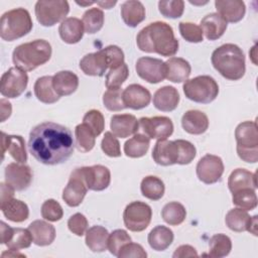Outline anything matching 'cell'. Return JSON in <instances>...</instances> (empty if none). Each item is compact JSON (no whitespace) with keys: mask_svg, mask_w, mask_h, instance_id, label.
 <instances>
[{"mask_svg":"<svg viewBox=\"0 0 258 258\" xmlns=\"http://www.w3.org/2000/svg\"><path fill=\"white\" fill-rule=\"evenodd\" d=\"M32 181V171L24 163L12 162L5 167V182L10 184L15 190L26 189Z\"/></svg>","mask_w":258,"mask_h":258,"instance_id":"16","label":"cell"},{"mask_svg":"<svg viewBox=\"0 0 258 258\" xmlns=\"http://www.w3.org/2000/svg\"><path fill=\"white\" fill-rule=\"evenodd\" d=\"M125 108L140 110L147 107L151 101L150 92L139 84H131L125 88L122 94Z\"/></svg>","mask_w":258,"mask_h":258,"instance_id":"19","label":"cell"},{"mask_svg":"<svg viewBox=\"0 0 258 258\" xmlns=\"http://www.w3.org/2000/svg\"><path fill=\"white\" fill-rule=\"evenodd\" d=\"M32 242V236L28 229L13 228L11 236L5 245L8 249L18 251L20 249L28 248Z\"/></svg>","mask_w":258,"mask_h":258,"instance_id":"43","label":"cell"},{"mask_svg":"<svg viewBox=\"0 0 258 258\" xmlns=\"http://www.w3.org/2000/svg\"><path fill=\"white\" fill-rule=\"evenodd\" d=\"M83 123L90 128L96 137L99 136L105 128V119L103 114L99 110L95 109L90 110L85 114Z\"/></svg>","mask_w":258,"mask_h":258,"instance_id":"48","label":"cell"},{"mask_svg":"<svg viewBox=\"0 0 258 258\" xmlns=\"http://www.w3.org/2000/svg\"><path fill=\"white\" fill-rule=\"evenodd\" d=\"M27 84V74L24 71L18 69L17 67H12L8 71H6L1 77V95L10 99L17 98L25 91Z\"/></svg>","mask_w":258,"mask_h":258,"instance_id":"10","label":"cell"},{"mask_svg":"<svg viewBox=\"0 0 258 258\" xmlns=\"http://www.w3.org/2000/svg\"><path fill=\"white\" fill-rule=\"evenodd\" d=\"M166 78L172 83H181L188 79L191 68L187 60L181 57H170L165 61Z\"/></svg>","mask_w":258,"mask_h":258,"instance_id":"30","label":"cell"},{"mask_svg":"<svg viewBox=\"0 0 258 258\" xmlns=\"http://www.w3.org/2000/svg\"><path fill=\"white\" fill-rule=\"evenodd\" d=\"M237 141V153L239 157L248 163L258 161V129L255 121L240 123L235 130Z\"/></svg>","mask_w":258,"mask_h":258,"instance_id":"6","label":"cell"},{"mask_svg":"<svg viewBox=\"0 0 258 258\" xmlns=\"http://www.w3.org/2000/svg\"><path fill=\"white\" fill-rule=\"evenodd\" d=\"M159 12L167 18H179L184 10V2L182 0H167L158 2Z\"/></svg>","mask_w":258,"mask_h":258,"instance_id":"49","label":"cell"},{"mask_svg":"<svg viewBox=\"0 0 258 258\" xmlns=\"http://www.w3.org/2000/svg\"><path fill=\"white\" fill-rule=\"evenodd\" d=\"M0 232H1V244H6L7 241L9 240L13 228L8 226L6 223L3 221L0 223Z\"/></svg>","mask_w":258,"mask_h":258,"instance_id":"59","label":"cell"},{"mask_svg":"<svg viewBox=\"0 0 258 258\" xmlns=\"http://www.w3.org/2000/svg\"><path fill=\"white\" fill-rule=\"evenodd\" d=\"M129 76L128 66L123 62L121 66L111 69L106 75V88L107 89H118L127 80Z\"/></svg>","mask_w":258,"mask_h":258,"instance_id":"45","label":"cell"},{"mask_svg":"<svg viewBox=\"0 0 258 258\" xmlns=\"http://www.w3.org/2000/svg\"><path fill=\"white\" fill-rule=\"evenodd\" d=\"M173 258H184V257H198L196 249L190 245H181L177 247L172 255Z\"/></svg>","mask_w":258,"mask_h":258,"instance_id":"56","label":"cell"},{"mask_svg":"<svg viewBox=\"0 0 258 258\" xmlns=\"http://www.w3.org/2000/svg\"><path fill=\"white\" fill-rule=\"evenodd\" d=\"M232 202L235 206L245 211L254 210L257 207V196L253 188H243L233 192Z\"/></svg>","mask_w":258,"mask_h":258,"instance_id":"44","label":"cell"},{"mask_svg":"<svg viewBox=\"0 0 258 258\" xmlns=\"http://www.w3.org/2000/svg\"><path fill=\"white\" fill-rule=\"evenodd\" d=\"M136 43L140 50L162 56L174 55L179 45L172 27L163 21H155L142 28L136 36Z\"/></svg>","mask_w":258,"mask_h":258,"instance_id":"2","label":"cell"},{"mask_svg":"<svg viewBox=\"0 0 258 258\" xmlns=\"http://www.w3.org/2000/svg\"><path fill=\"white\" fill-rule=\"evenodd\" d=\"M99 6H101L102 8H105V9H110L112 8L116 3L117 1L114 0V1H97L96 2Z\"/></svg>","mask_w":258,"mask_h":258,"instance_id":"60","label":"cell"},{"mask_svg":"<svg viewBox=\"0 0 258 258\" xmlns=\"http://www.w3.org/2000/svg\"><path fill=\"white\" fill-rule=\"evenodd\" d=\"M80 69L87 76L101 77L109 69L107 56L102 49L86 54L80 60Z\"/></svg>","mask_w":258,"mask_h":258,"instance_id":"20","label":"cell"},{"mask_svg":"<svg viewBox=\"0 0 258 258\" xmlns=\"http://www.w3.org/2000/svg\"><path fill=\"white\" fill-rule=\"evenodd\" d=\"M0 105H1V122H4L7 118L10 117L12 112V107H11V104L5 99L0 100Z\"/></svg>","mask_w":258,"mask_h":258,"instance_id":"58","label":"cell"},{"mask_svg":"<svg viewBox=\"0 0 258 258\" xmlns=\"http://www.w3.org/2000/svg\"><path fill=\"white\" fill-rule=\"evenodd\" d=\"M161 217L163 221L168 225L177 226L184 221L186 217V211L180 203L170 202L163 207L161 211Z\"/></svg>","mask_w":258,"mask_h":258,"instance_id":"39","label":"cell"},{"mask_svg":"<svg viewBox=\"0 0 258 258\" xmlns=\"http://www.w3.org/2000/svg\"><path fill=\"white\" fill-rule=\"evenodd\" d=\"M179 32L183 39L188 42L198 43L203 41L204 33L199 25L192 22H180L178 25Z\"/></svg>","mask_w":258,"mask_h":258,"instance_id":"50","label":"cell"},{"mask_svg":"<svg viewBox=\"0 0 258 258\" xmlns=\"http://www.w3.org/2000/svg\"><path fill=\"white\" fill-rule=\"evenodd\" d=\"M178 144L176 140H157L152 150L153 160L162 166L176 164L178 161Z\"/></svg>","mask_w":258,"mask_h":258,"instance_id":"18","label":"cell"},{"mask_svg":"<svg viewBox=\"0 0 258 258\" xmlns=\"http://www.w3.org/2000/svg\"><path fill=\"white\" fill-rule=\"evenodd\" d=\"M182 89L188 100L200 104L213 102L219 94V86L215 79L210 76H198L186 80Z\"/></svg>","mask_w":258,"mask_h":258,"instance_id":"7","label":"cell"},{"mask_svg":"<svg viewBox=\"0 0 258 258\" xmlns=\"http://www.w3.org/2000/svg\"><path fill=\"white\" fill-rule=\"evenodd\" d=\"M71 130L54 122H43L32 128L28 150L40 163L56 165L66 162L74 152Z\"/></svg>","mask_w":258,"mask_h":258,"instance_id":"1","label":"cell"},{"mask_svg":"<svg viewBox=\"0 0 258 258\" xmlns=\"http://www.w3.org/2000/svg\"><path fill=\"white\" fill-rule=\"evenodd\" d=\"M226 225L234 232L248 231L253 235H257V216L250 217L247 211L235 208L230 210L225 218Z\"/></svg>","mask_w":258,"mask_h":258,"instance_id":"17","label":"cell"},{"mask_svg":"<svg viewBox=\"0 0 258 258\" xmlns=\"http://www.w3.org/2000/svg\"><path fill=\"white\" fill-rule=\"evenodd\" d=\"M88 186L84 180L80 167L75 168L70 176L69 182L62 191V200L70 207H78L82 204Z\"/></svg>","mask_w":258,"mask_h":258,"instance_id":"14","label":"cell"},{"mask_svg":"<svg viewBox=\"0 0 258 258\" xmlns=\"http://www.w3.org/2000/svg\"><path fill=\"white\" fill-rule=\"evenodd\" d=\"M173 232L162 225L156 226L148 234L147 241L149 246L155 251H164L173 242Z\"/></svg>","mask_w":258,"mask_h":258,"instance_id":"33","label":"cell"},{"mask_svg":"<svg viewBox=\"0 0 258 258\" xmlns=\"http://www.w3.org/2000/svg\"><path fill=\"white\" fill-rule=\"evenodd\" d=\"M135 70L142 80L150 84L160 83L166 78L165 61L159 58L142 56L137 59Z\"/></svg>","mask_w":258,"mask_h":258,"instance_id":"12","label":"cell"},{"mask_svg":"<svg viewBox=\"0 0 258 258\" xmlns=\"http://www.w3.org/2000/svg\"><path fill=\"white\" fill-rule=\"evenodd\" d=\"M1 211L6 219L15 223L24 222L29 216L27 205L24 202L13 198L1 205Z\"/></svg>","mask_w":258,"mask_h":258,"instance_id":"36","label":"cell"},{"mask_svg":"<svg viewBox=\"0 0 258 258\" xmlns=\"http://www.w3.org/2000/svg\"><path fill=\"white\" fill-rule=\"evenodd\" d=\"M130 242H131V237L129 236V234L125 230L117 229L113 231L111 234H109L108 250L110 251L111 254L118 257L122 247Z\"/></svg>","mask_w":258,"mask_h":258,"instance_id":"46","label":"cell"},{"mask_svg":"<svg viewBox=\"0 0 258 258\" xmlns=\"http://www.w3.org/2000/svg\"><path fill=\"white\" fill-rule=\"evenodd\" d=\"M52 86L59 97L69 96L78 89L79 78L71 71H60L52 76Z\"/></svg>","mask_w":258,"mask_h":258,"instance_id":"28","label":"cell"},{"mask_svg":"<svg viewBox=\"0 0 258 258\" xmlns=\"http://www.w3.org/2000/svg\"><path fill=\"white\" fill-rule=\"evenodd\" d=\"M27 229L32 236L33 243L37 246L50 245L55 239L54 227L43 220L33 221L29 224Z\"/></svg>","mask_w":258,"mask_h":258,"instance_id":"26","label":"cell"},{"mask_svg":"<svg viewBox=\"0 0 258 258\" xmlns=\"http://www.w3.org/2000/svg\"><path fill=\"white\" fill-rule=\"evenodd\" d=\"M196 169L201 181L212 184L221 178L224 172V163L221 157L214 154H206L199 160Z\"/></svg>","mask_w":258,"mask_h":258,"instance_id":"13","label":"cell"},{"mask_svg":"<svg viewBox=\"0 0 258 258\" xmlns=\"http://www.w3.org/2000/svg\"><path fill=\"white\" fill-rule=\"evenodd\" d=\"M179 103V94L172 86L159 88L153 95L154 107L162 112H171L175 110Z\"/></svg>","mask_w":258,"mask_h":258,"instance_id":"23","label":"cell"},{"mask_svg":"<svg viewBox=\"0 0 258 258\" xmlns=\"http://www.w3.org/2000/svg\"><path fill=\"white\" fill-rule=\"evenodd\" d=\"M68 227L73 234L77 236H83L88 229V220L83 214L76 213L69 219Z\"/></svg>","mask_w":258,"mask_h":258,"instance_id":"54","label":"cell"},{"mask_svg":"<svg viewBox=\"0 0 258 258\" xmlns=\"http://www.w3.org/2000/svg\"><path fill=\"white\" fill-rule=\"evenodd\" d=\"M0 188H1V194H0V202L1 205H3L4 203H6L7 201L11 200L14 196V188L6 183V182H1L0 183Z\"/></svg>","mask_w":258,"mask_h":258,"instance_id":"57","label":"cell"},{"mask_svg":"<svg viewBox=\"0 0 258 258\" xmlns=\"http://www.w3.org/2000/svg\"><path fill=\"white\" fill-rule=\"evenodd\" d=\"M152 210L149 205L137 201L126 206L123 213V221L126 228L132 232H142L150 224Z\"/></svg>","mask_w":258,"mask_h":258,"instance_id":"9","label":"cell"},{"mask_svg":"<svg viewBox=\"0 0 258 258\" xmlns=\"http://www.w3.org/2000/svg\"><path fill=\"white\" fill-rule=\"evenodd\" d=\"M150 139L143 133H135L124 144V153L131 158H139L146 154L149 149Z\"/></svg>","mask_w":258,"mask_h":258,"instance_id":"37","label":"cell"},{"mask_svg":"<svg viewBox=\"0 0 258 258\" xmlns=\"http://www.w3.org/2000/svg\"><path fill=\"white\" fill-rule=\"evenodd\" d=\"M84 29V24L79 18L68 17L59 24L58 33L64 42L74 44L83 38Z\"/></svg>","mask_w":258,"mask_h":258,"instance_id":"27","label":"cell"},{"mask_svg":"<svg viewBox=\"0 0 258 258\" xmlns=\"http://www.w3.org/2000/svg\"><path fill=\"white\" fill-rule=\"evenodd\" d=\"M33 90L37 100L44 104H53L60 98L53 89L51 76H43L38 78L34 84Z\"/></svg>","mask_w":258,"mask_h":258,"instance_id":"34","label":"cell"},{"mask_svg":"<svg viewBox=\"0 0 258 258\" xmlns=\"http://www.w3.org/2000/svg\"><path fill=\"white\" fill-rule=\"evenodd\" d=\"M41 216L49 222L59 221L63 216V211L59 203L53 199L46 200L41 206Z\"/></svg>","mask_w":258,"mask_h":258,"instance_id":"51","label":"cell"},{"mask_svg":"<svg viewBox=\"0 0 258 258\" xmlns=\"http://www.w3.org/2000/svg\"><path fill=\"white\" fill-rule=\"evenodd\" d=\"M215 6L218 14L227 23L239 22L246 13L245 3L241 0H216Z\"/></svg>","mask_w":258,"mask_h":258,"instance_id":"22","label":"cell"},{"mask_svg":"<svg viewBox=\"0 0 258 258\" xmlns=\"http://www.w3.org/2000/svg\"><path fill=\"white\" fill-rule=\"evenodd\" d=\"M82 22L85 31L89 34H94L101 30L104 25V12L99 8L88 9L83 15Z\"/></svg>","mask_w":258,"mask_h":258,"instance_id":"42","label":"cell"},{"mask_svg":"<svg viewBox=\"0 0 258 258\" xmlns=\"http://www.w3.org/2000/svg\"><path fill=\"white\" fill-rule=\"evenodd\" d=\"M138 122L143 134L149 139L165 140L173 132V123L165 116L142 117Z\"/></svg>","mask_w":258,"mask_h":258,"instance_id":"11","label":"cell"},{"mask_svg":"<svg viewBox=\"0 0 258 258\" xmlns=\"http://www.w3.org/2000/svg\"><path fill=\"white\" fill-rule=\"evenodd\" d=\"M121 17L127 26L136 27L145 19V8L140 1H125L121 5Z\"/></svg>","mask_w":258,"mask_h":258,"instance_id":"32","label":"cell"},{"mask_svg":"<svg viewBox=\"0 0 258 258\" xmlns=\"http://www.w3.org/2000/svg\"><path fill=\"white\" fill-rule=\"evenodd\" d=\"M76 3L78 4V5H81V6H89V5H92V4H94V3H96V2H94V1H90V2H79V1H76Z\"/></svg>","mask_w":258,"mask_h":258,"instance_id":"61","label":"cell"},{"mask_svg":"<svg viewBox=\"0 0 258 258\" xmlns=\"http://www.w3.org/2000/svg\"><path fill=\"white\" fill-rule=\"evenodd\" d=\"M176 142L178 144V150H179L177 164L184 165V164L190 163L197 154V149L195 145L191 142L183 139H177Z\"/></svg>","mask_w":258,"mask_h":258,"instance_id":"53","label":"cell"},{"mask_svg":"<svg viewBox=\"0 0 258 258\" xmlns=\"http://www.w3.org/2000/svg\"><path fill=\"white\" fill-rule=\"evenodd\" d=\"M227 22L218 14L210 13L201 20V29L207 39H219L227 29Z\"/></svg>","mask_w":258,"mask_h":258,"instance_id":"29","label":"cell"},{"mask_svg":"<svg viewBox=\"0 0 258 258\" xmlns=\"http://www.w3.org/2000/svg\"><path fill=\"white\" fill-rule=\"evenodd\" d=\"M110 128L116 137L126 138L138 132L139 122L134 115L117 114L112 116Z\"/></svg>","mask_w":258,"mask_h":258,"instance_id":"21","label":"cell"},{"mask_svg":"<svg viewBox=\"0 0 258 258\" xmlns=\"http://www.w3.org/2000/svg\"><path fill=\"white\" fill-rule=\"evenodd\" d=\"M80 170L89 189L100 191L109 186L111 181V172L108 167L97 164L80 167Z\"/></svg>","mask_w":258,"mask_h":258,"instance_id":"15","label":"cell"},{"mask_svg":"<svg viewBox=\"0 0 258 258\" xmlns=\"http://www.w3.org/2000/svg\"><path fill=\"white\" fill-rule=\"evenodd\" d=\"M213 67L227 80L238 81L246 72L243 50L234 43H225L216 48L211 57Z\"/></svg>","mask_w":258,"mask_h":258,"instance_id":"3","label":"cell"},{"mask_svg":"<svg viewBox=\"0 0 258 258\" xmlns=\"http://www.w3.org/2000/svg\"><path fill=\"white\" fill-rule=\"evenodd\" d=\"M147 253L145 252V250L143 249V247L140 244L137 243H127L126 245H124L118 255V257L120 258H146Z\"/></svg>","mask_w":258,"mask_h":258,"instance_id":"55","label":"cell"},{"mask_svg":"<svg viewBox=\"0 0 258 258\" xmlns=\"http://www.w3.org/2000/svg\"><path fill=\"white\" fill-rule=\"evenodd\" d=\"M210 250L209 256L215 258H222L227 255L232 250V241L225 234H216L214 235L209 242Z\"/></svg>","mask_w":258,"mask_h":258,"instance_id":"40","label":"cell"},{"mask_svg":"<svg viewBox=\"0 0 258 258\" xmlns=\"http://www.w3.org/2000/svg\"><path fill=\"white\" fill-rule=\"evenodd\" d=\"M34 11L37 21L48 27L66 19L70 5L66 0H40L35 3Z\"/></svg>","mask_w":258,"mask_h":258,"instance_id":"8","label":"cell"},{"mask_svg":"<svg viewBox=\"0 0 258 258\" xmlns=\"http://www.w3.org/2000/svg\"><path fill=\"white\" fill-rule=\"evenodd\" d=\"M109 232L102 226H93L86 232V245L93 252H104L108 249Z\"/></svg>","mask_w":258,"mask_h":258,"instance_id":"35","label":"cell"},{"mask_svg":"<svg viewBox=\"0 0 258 258\" xmlns=\"http://www.w3.org/2000/svg\"><path fill=\"white\" fill-rule=\"evenodd\" d=\"M122 94H123V91L120 88L108 89L103 95V103L106 109L114 112L125 109Z\"/></svg>","mask_w":258,"mask_h":258,"instance_id":"47","label":"cell"},{"mask_svg":"<svg viewBox=\"0 0 258 258\" xmlns=\"http://www.w3.org/2000/svg\"><path fill=\"white\" fill-rule=\"evenodd\" d=\"M140 189L143 197L151 201H158L163 197L165 186L163 181L157 176L148 175L142 179Z\"/></svg>","mask_w":258,"mask_h":258,"instance_id":"38","label":"cell"},{"mask_svg":"<svg viewBox=\"0 0 258 258\" xmlns=\"http://www.w3.org/2000/svg\"><path fill=\"white\" fill-rule=\"evenodd\" d=\"M101 148L103 152L110 157H119L121 156L120 143L117 137L110 131L105 132V135L101 142Z\"/></svg>","mask_w":258,"mask_h":258,"instance_id":"52","label":"cell"},{"mask_svg":"<svg viewBox=\"0 0 258 258\" xmlns=\"http://www.w3.org/2000/svg\"><path fill=\"white\" fill-rule=\"evenodd\" d=\"M51 56V45L44 39H35L16 46L12 53L13 63L24 72L44 64Z\"/></svg>","mask_w":258,"mask_h":258,"instance_id":"4","label":"cell"},{"mask_svg":"<svg viewBox=\"0 0 258 258\" xmlns=\"http://www.w3.org/2000/svg\"><path fill=\"white\" fill-rule=\"evenodd\" d=\"M2 155L4 157L7 150L12 158L19 163H25L27 160V153L25 148V141L20 135H7L2 132Z\"/></svg>","mask_w":258,"mask_h":258,"instance_id":"24","label":"cell"},{"mask_svg":"<svg viewBox=\"0 0 258 258\" xmlns=\"http://www.w3.org/2000/svg\"><path fill=\"white\" fill-rule=\"evenodd\" d=\"M32 27L29 12L24 8H15L1 16L0 36L3 40L13 41L28 34Z\"/></svg>","mask_w":258,"mask_h":258,"instance_id":"5","label":"cell"},{"mask_svg":"<svg viewBox=\"0 0 258 258\" xmlns=\"http://www.w3.org/2000/svg\"><path fill=\"white\" fill-rule=\"evenodd\" d=\"M75 137H76V145L79 151L81 152H89L91 151L96 142V136L90 130L88 126L84 123L79 124L75 129Z\"/></svg>","mask_w":258,"mask_h":258,"instance_id":"41","label":"cell"},{"mask_svg":"<svg viewBox=\"0 0 258 258\" xmlns=\"http://www.w3.org/2000/svg\"><path fill=\"white\" fill-rule=\"evenodd\" d=\"M183 130L192 135H200L207 131L209 127L208 116L199 110H188L181 118Z\"/></svg>","mask_w":258,"mask_h":258,"instance_id":"25","label":"cell"},{"mask_svg":"<svg viewBox=\"0 0 258 258\" xmlns=\"http://www.w3.org/2000/svg\"><path fill=\"white\" fill-rule=\"evenodd\" d=\"M228 186L232 194L243 188L256 189V174L245 168H236L228 178Z\"/></svg>","mask_w":258,"mask_h":258,"instance_id":"31","label":"cell"}]
</instances>
